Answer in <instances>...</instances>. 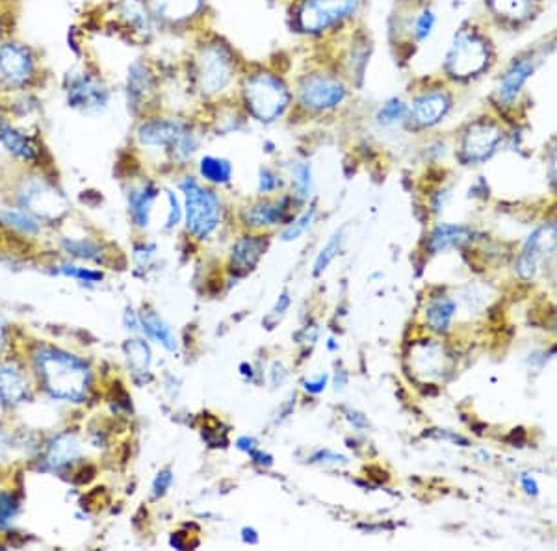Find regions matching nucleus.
<instances>
[{"label":"nucleus","mask_w":557,"mask_h":551,"mask_svg":"<svg viewBox=\"0 0 557 551\" xmlns=\"http://www.w3.org/2000/svg\"><path fill=\"white\" fill-rule=\"evenodd\" d=\"M67 103L82 114H101L110 103V91L101 78L90 73H78L69 78Z\"/></svg>","instance_id":"ddd939ff"},{"label":"nucleus","mask_w":557,"mask_h":551,"mask_svg":"<svg viewBox=\"0 0 557 551\" xmlns=\"http://www.w3.org/2000/svg\"><path fill=\"white\" fill-rule=\"evenodd\" d=\"M455 308H457L455 301H452L450 297L431 299L426 307V320H428L429 327L437 333L448 331L452 318H454Z\"/></svg>","instance_id":"a878e982"},{"label":"nucleus","mask_w":557,"mask_h":551,"mask_svg":"<svg viewBox=\"0 0 557 551\" xmlns=\"http://www.w3.org/2000/svg\"><path fill=\"white\" fill-rule=\"evenodd\" d=\"M520 481H522V487H524V490H526L528 494H532V496H537V494H539L537 481H535L533 477H530V475H522V479H520Z\"/></svg>","instance_id":"603ef678"},{"label":"nucleus","mask_w":557,"mask_h":551,"mask_svg":"<svg viewBox=\"0 0 557 551\" xmlns=\"http://www.w3.org/2000/svg\"><path fill=\"white\" fill-rule=\"evenodd\" d=\"M498 65V49L491 32L478 23H463L455 30L444 54L442 73L454 84H472Z\"/></svg>","instance_id":"f03ea898"},{"label":"nucleus","mask_w":557,"mask_h":551,"mask_svg":"<svg viewBox=\"0 0 557 551\" xmlns=\"http://www.w3.org/2000/svg\"><path fill=\"white\" fill-rule=\"evenodd\" d=\"M249 455H251V459L257 462V464H260V466H272L273 464L272 455H268V453L260 451L259 448L253 449Z\"/></svg>","instance_id":"8fccbe9b"},{"label":"nucleus","mask_w":557,"mask_h":551,"mask_svg":"<svg viewBox=\"0 0 557 551\" xmlns=\"http://www.w3.org/2000/svg\"><path fill=\"white\" fill-rule=\"evenodd\" d=\"M54 271H56L58 275L71 277V279H77V281L80 282H88V284L103 281V273H101V271H93L90 270V268H78V266H71V264L58 266Z\"/></svg>","instance_id":"e433bc0d"},{"label":"nucleus","mask_w":557,"mask_h":551,"mask_svg":"<svg viewBox=\"0 0 557 551\" xmlns=\"http://www.w3.org/2000/svg\"><path fill=\"white\" fill-rule=\"evenodd\" d=\"M491 23L509 34H522L535 25L543 6L535 0H483Z\"/></svg>","instance_id":"9b49d317"},{"label":"nucleus","mask_w":557,"mask_h":551,"mask_svg":"<svg viewBox=\"0 0 557 551\" xmlns=\"http://www.w3.org/2000/svg\"><path fill=\"white\" fill-rule=\"evenodd\" d=\"M17 514H19V501L15 500L12 492L0 490V531L12 526Z\"/></svg>","instance_id":"c9c22d12"},{"label":"nucleus","mask_w":557,"mask_h":551,"mask_svg":"<svg viewBox=\"0 0 557 551\" xmlns=\"http://www.w3.org/2000/svg\"><path fill=\"white\" fill-rule=\"evenodd\" d=\"M288 307H290V295H288V292H285V294H281V297L277 299V303H275V307L272 308V312L266 316L264 325H266L268 329H273V327L277 325V321L285 316Z\"/></svg>","instance_id":"58836bf2"},{"label":"nucleus","mask_w":557,"mask_h":551,"mask_svg":"<svg viewBox=\"0 0 557 551\" xmlns=\"http://www.w3.org/2000/svg\"><path fill=\"white\" fill-rule=\"evenodd\" d=\"M171 483H173V474L169 470L160 472V474L156 475L155 483H153V496L155 498H162L168 492Z\"/></svg>","instance_id":"c03bdc74"},{"label":"nucleus","mask_w":557,"mask_h":551,"mask_svg":"<svg viewBox=\"0 0 557 551\" xmlns=\"http://www.w3.org/2000/svg\"><path fill=\"white\" fill-rule=\"evenodd\" d=\"M348 420H350L351 425L355 427V429H366L368 427V422H366V418H364L363 414H359V412L355 411H348Z\"/></svg>","instance_id":"3c124183"},{"label":"nucleus","mask_w":557,"mask_h":551,"mask_svg":"<svg viewBox=\"0 0 557 551\" xmlns=\"http://www.w3.org/2000/svg\"><path fill=\"white\" fill-rule=\"evenodd\" d=\"M288 212V201H277V203H260L251 206L244 212V219L251 227H264V225H275L283 221Z\"/></svg>","instance_id":"b1692460"},{"label":"nucleus","mask_w":557,"mask_h":551,"mask_svg":"<svg viewBox=\"0 0 557 551\" xmlns=\"http://www.w3.org/2000/svg\"><path fill=\"white\" fill-rule=\"evenodd\" d=\"M316 218V208L312 206L309 208L303 216H299L285 232H283V240L285 242H292V240H298L299 236L303 234V232L307 231L309 227L312 225V221Z\"/></svg>","instance_id":"4c0bfd02"},{"label":"nucleus","mask_w":557,"mask_h":551,"mask_svg":"<svg viewBox=\"0 0 557 551\" xmlns=\"http://www.w3.org/2000/svg\"><path fill=\"white\" fill-rule=\"evenodd\" d=\"M557 34L515 52L496 73L491 90L494 112L504 119H517L528 101V91L537 73L556 52Z\"/></svg>","instance_id":"f257e3e1"},{"label":"nucleus","mask_w":557,"mask_h":551,"mask_svg":"<svg viewBox=\"0 0 557 551\" xmlns=\"http://www.w3.org/2000/svg\"><path fill=\"white\" fill-rule=\"evenodd\" d=\"M311 462H318V464H348V459L344 455H338L335 451L322 449V451L312 455Z\"/></svg>","instance_id":"37998d69"},{"label":"nucleus","mask_w":557,"mask_h":551,"mask_svg":"<svg viewBox=\"0 0 557 551\" xmlns=\"http://www.w3.org/2000/svg\"><path fill=\"white\" fill-rule=\"evenodd\" d=\"M537 266H539V264L533 262L532 258L520 255L517 264H515V270L519 273V277L522 281H532L533 277H535V273H537Z\"/></svg>","instance_id":"ea45409f"},{"label":"nucleus","mask_w":557,"mask_h":551,"mask_svg":"<svg viewBox=\"0 0 557 551\" xmlns=\"http://www.w3.org/2000/svg\"><path fill=\"white\" fill-rule=\"evenodd\" d=\"M0 145L12 153L13 156L25 160V162H36L39 158L36 143L26 136L23 130L13 127L12 123L0 119Z\"/></svg>","instance_id":"6ab92c4d"},{"label":"nucleus","mask_w":557,"mask_h":551,"mask_svg":"<svg viewBox=\"0 0 557 551\" xmlns=\"http://www.w3.org/2000/svg\"><path fill=\"white\" fill-rule=\"evenodd\" d=\"M125 325H127V329H130V331H138L140 325H142V320H138L134 310H127L125 312Z\"/></svg>","instance_id":"864d4df0"},{"label":"nucleus","mask_w":557,"mask_h":551,"mask_svg":"<svg viewBox=\"0 0 557 551\" xmlns=\"http://www.w3.org/2000/svg\"><path fill=\"white\" fill-rule=\"evenodd\" d=\"M281 184L279 177L270 171V169H260L259 190L260 192L270 193L277 190V186Z\"/></svg>","instance_id":"a19ab883"},{"label":"nucleus","mask_w":557,"mask_h":551,"mask_svg":"<svg viewBox=\"0 0 557 551\" xmlns=\"http://www.w3.org/2000/svg\"><path fill=\"white\" fill-rule=\"evenodd\" d=\"M199 171L203 175V179L212 182V184H227L233 177V166L229 160L218 158V156H205L201 158Z\"/></svg>","instance_id":"c756f323"},{"label":"nucleus","mask_w":557,"mask_h":551,"mask_svg":"<svg viewBox=\"0 0 557 551\" xmlns=\"http://www.w3.org/2000/svg\"><path fill=\"white\" fill-rule=\"evenodd\" d=\"M125 355L134 375H145L151 368V347L145 340H129L125 344Z\"/></svg>","instance_id":"7c9ffc66"},{"label":"nucleus","mask_w":557,"mask_h":551,"mask_svg":"<svg viewBox=\"0 0 557 551\" xmlns=\"http://www.w3.org/2000/svg\"><path fill=\"white\" fill-rule=\"evenodd\" d=\"M346 99V86L331 75H311L299 86V103L312 112H327Z\"/></svg>","instance_id":"4468645a"},{"label":"nucleus","mask_w":557,"mask_h":551,"mask_svg":"<svg viewBox=\"0 0 557 551\" xmlns=\"http://www.w3.org/2000/svg\"><path fill=\"white\" fill-rule=\"evenodd\" d=\"M30 398V379L17 360L0 362V403L4 407H19Z\"/></svg>","instance_id":"dca6fc26"},{"label":"nucleus","mask_w":557,"mask_h":551,"mask_svg":"<svg viewBox=\"0 0 557 551\" xmlns=\"http://www.w3.org/2000/svg\"><path fill=\"white\" fill-rule=\"evenodd\" d=\"M168 203H169V216H168V229L175 227L179 221H181V206H179V199L177 195L173 192H168Z\"/></svg>","instance_id":"a18cd8bd"},{"label":"nucleus","mask_w":557,"mask_h":551,"mask_svg":"<svg viewBox=\"0 0 557 551\" xmlns=\"http://www.w3.org/2000/svg\"><path fill=\"white\" fill-rule=\"evenodd\" d=\"M205 0H149V8L158 19L168 23H184L203 10Z\"/></svg>","instance_id":"a211bd4d"},{"label":"nucleus","mask_w":557,"mask_h":551,"mask_svg":"<svg viewBox=\"0 0 557 551\" xmlns=\"http://www.w3.org/2000/svg\"><path fill=\"white\" fill-rule=\"evenodd\" d=\"M546 175L550 184L557 188V140L552 143V147L548 149V156H546Z\"/></svg>","instance_id":"79ce46f5"},{"label":"nucleus","mask_w":557,"mask_h":551,"mask_svg":"<svg viewBox=\"0 0 557 551\" xmlns=\"http://www.w3.org/2000/svg\"><path fill=\"white\" fill-rule=\"evenodd\" d=\"M327 375H320L318 379H314V381H307L305 383V390L307 392H311V394H320V392H324L325 386H327Z\"/></svg>","instance_id":"de8ad7c7"},{"label":"nucleus","mask_w":557,"mask_h":551,"mask_svg":"<svg viewBox=\"0 0 557 551\" xmlns=\"http://www.w3.org/2000/svg\"><path fill=\"white\" fill-rule=\"evenodd\" d=\"M8 334H10V329H8V321L2 316L0 312V357L4 353V349L8 346Z\"/></svg>","instance_id":"09e8293b"},{"label":"nucleus","mask_w":557,"mask_h":551,"mask_svg":"<svg viewBox=\"0 0 557 551\" xmlns=\"http://www.w3.org/2000/svg\"><path fill=\"white\" fill-rule=\"evenodd\" d=\"M156 190L153 184H145L140 190H134L129 195L130 214L132 219L136 221L138 227H147L149 219H151V210H153V203H155Z\"/></svg>","instance_id":"393cba45"},{"label":"nucleus","mask_w":557,"mask_h":551,"mask_svg":"<svg viewBox=\"0 0 557 551\" xmlns=\"http://www.w3.org/2000/svg\"><path fill=\"white\" fill-rule=\"evenodd\" d=\"M242 540H244L246 544H257V542H259V535H257L255 529L244 527V531H242Z\"/></svg>","instance_id":"6e6d98bb"},{"label":"nucleus","mask_w":557,"mask_h":551,"mask_svg":"<svg viewBox=\"0 0 557 551\" xmlns=\"http://www.w3.org/2000/svg\"><path fill=\"white\" fill-rule=\"evenodd\" d=\"M19 206L34 218L56 221L67 212L64 195L43 180H30L19 192Z\"/></svg>","instance_id":"f8f14e48"},{"label":"nucleus","mask_w":557,"mask_h":551,"mask_svg":"<svg viewBox=\"0 0 557 551\" xmlns=\"http://www.w3.org/2000/svg\"><path fill=\"white\" fill-rule=\"evenodd\" d=\"M407 104L405 125L411 130H429L439 127L454 112L455 97L448 88L433 86L418 91Z\"/></svg>","instance_id":"0eeeda50"},{"label":"nucleus","mask_w":557,"mask_h":551,"mask_svg":"<svg viewBox=\"0 0 557 551\" xmlns=\"http://www.w3.org/2000/svg\"><path fill=\"white\" fill-rule=\"evenodd\" d=\"M539 6H543L545 8L546 4H550V2H554V0H535Z\"/></svg>","instance_id":"4d7b16f0"},{"label":"nucleus","mask_w":557,"mask_h":551,"mask_svg":"<svg viewBox=\"0 0 557 551\" xmlns=\"http://www.w3.org/2000/svg\"><path fill=\"white\" fill-rule=\"evenodd\" d=\"M34 56L21 43L0 45V77L10 86H25L34 77Z\"/></svg>","instance_id":"2eb2a0df"},{"label":"nucleus","mask_w":557,"mask_h":551,"mask_svg":"<svg viewBox=\"0 0 557 551\" xmlns=\"http://www.w3.org/2000/svg\"><path fill=\"white\" fill-rule=\"evenodd\" d=\"M80 457H82L80 438L75 433H60L47 442L41 461L45 470L56 472V470H64Z\"/></svg>","instance_id":"f3484780"},{"label":"nucleus","mask_w":557,"mask_h":551,"mask_svg":"<svg viewBox=\"0 0 557 551\" xmlns=\"http://www.w3.org/2000/svg\"><path fill=\"white\" fill-rule=\"evenodd\" d=\"M197 84L203 93L216 95L225 90L234 77V60L223 45H205L197 56Z\"/></svg>","instance_id":"1a4fd4ad"},{"label":"nucleus","mask_w":557,"mask_h":551,"mask_svg":"<svg viewBox=\"0 0 557 551\" xmlns=\"http://www.w3.org/2000/svg\"><path fill=\"white\" fill-rule=\"evenodd\" d=\"M474 232L465 225H439L429 234L428 249L431 255L467 244Z\"/></svg>","instance_id":"4be33fe9"},{"label":"nucleus","mask_w":557,"mask_h":551,"mask_svg":"<svg viewBox=\"0 0 557 551\" xmlns=\"http://www.w3.org/2000/svg\"><path fill=\"white\" fill-rule=\"evenodd\" d=\"M138 140L145 147H164L171 149L181 160L190 158L197 149L194 134L181 121L155 119L147 121L138 129Z\"/></svg>","instance_id":"6e6552de"},{"label":"nucleus","mask_w":557,"mask_h":551,"mask_svg":"<svg viewBox=\"0 0 557 551\" xmlns=\"http://www.w3.org/2000/svg\"><path fill=\"white\" fill-rule=\"evenodd\" d=\"M439 26V13L435 12L433 6L429 4H422L418 10H416L409 21H407V34H409V39L415 43V45H422L431 39V36L435 34Z\"/></svg>","instance_id":"5701e85b"},{"label":"nucleus","mask_w":557,"mask_h":551,"mask_svg":"<svg viewBox=\"0 0 557 551\" xmlns=\"http://www.w3.org/2000/svg\"><path fill=\"white\" fill-rule=\"evenodd\" d=\"M140 320H142L143 331H147V334L151 338H155L158 344H162L168 351L177 349L175 334L171 331L168 323L156 314L155 310H147Z\"/></svg>","instance_id":"cd10ccee"},{"label":"nucleus","mask_w":557,"mask_h":551,"mask_svg":"<svg viewBox=\"0 0 557 551\" xmlns=\"http://www.w3.org/2000/svg\"><path fill=\"white\" fill-rule=\"evenodd\" d=\"M39 385L51 396L67 403H82L91 386L90 368L84 360L56 347H39L32 357Z\"/></svg>","instance_id":"7ed1b4c3"},{"label":"nucleus","mask_w":557,"mask_h":551,"mask_svg":"<svg viewBox=\"0 0 557 551\" xmlns=\"http://www.w3.org/2000/svg\"><path fill=\"white\" fill-rule=\"evenodd\" d=\"M509 138L506 119L494 114L468 121L457 141V158L465 166H483L498 153Z\"/></svg>","instance_id":"20e7f679"},{"label":"nucleus","mask_w":557,"mask_h":551,"mask_svg":"<svg viewBox=\"0 0 557 551\" xmlns=\"http://www.w3.org/2000/svg\"><path fill=\"white\" fill-rule=\"evenodd\" d=\"M268 247V240L262 236H246L233 249V273L246 275L257 266L260 257Z\"/></svg>","instance_id":"aec40b11"},{"label":"nucleus","mask_w":557,"mask_h":551,"mask_svg":"<svg viewBox=\"0 0 557 551\" xmlns=\"http://www.w3.org/2000/svg\"><path fill=\"white\" fill-rule=\"evenodd\" d=\"M361 0H305L298 12L299 30L320 34L357 12Z\"/></svg>","instance_id":"9d476101"},{"label":"nucleus","mask_w":557,"mask_h":551,"mask_svg":"<svg viewBox=\"0 0 557 551\" xmlns=\"http://www.w3.org/2000/svg\"><path fill=\"white\" fill-rule=\"evenodd\" d=\"M292 177H294V188L299 201L309 199L312 192V169L307 162H299L292 169Z\"/></svg>","instance_id":"72a5a7b5"},{"label":"nucleus","mask_w":557,"mask_h":551,"mask_svg":"<svg viewBox=\"0 0 557 551\" xmlns=\"http://www.w3.org/2000/svg\"><path fill=\"white\" fill-rule=\"evenodd\" d=\"M62 247L71 255V257L82 258V260H101L103 258V249L101 245L91 242L88 238H64Z\"/></svg>","instance_id":"2f4dec72"},{"label":"nucleus","mask_w":557,"mask_h":551,"mask_svg":"<svg viewBox=\"0 0 557 551\" xmlns=\"http://www.w3.org/2000/svg\"><path fill=\"white\" fill-rule=\"evenodd\" d=\"M10 451H12V440L4 429H0V464L8 459Z\"/></svg>","instance_id":"49530a36"},{"label":"nucleus","mask_w":557,"mask_h":551,"mask_svg":"<svg viewBox=\"0 0 557 551\" xmlns=\"http://www.w3.org/2000/svg\"><path fill=\"white\" fill-rule=\"evenodd\" d=\"M340 245H342V231L335 232L331 236V240L325 244L324 249L320 251V255L314 262V275H322L329 268V264L335 260L340 251Z\"/></svg>","instance_id":"f704fd0d"},{"label":"nucleus","mask_w":557,"mask_h":551,"mask_svg":"<svg viewBox=\"0 0 557 551\" xmlns=\"http://www.w3.org/2000/svg\"><path fill=\"white\" fill-rule=\"evenodd\" d=\"M557 251V223H545L537 227L526 240L520 255L532 258L533 262H541L543 258L554 255Z\"/></svg>","instance_id":"412c9836"},{"label":"nucleus","mask_w":557,"mask_h":551,"mask_svg":"<svg viewBox=\"0 0 557 551\" xmlns=\"http://www.w3.org/2000/svg\"><path fill=\"white\" fill-rule=\"evenodd\" d=\"M236 446H238V449L246 451V453H251L253 449L257 448V440H255V438H249V436H242V438H238Z\"/></svg>","instance_id":"5fc2aeb1"},{"label":"nucleus","mask_w":557,"mask_h":551,"mask_svg":"<svg viewBox=\"0 0 557 551\" xmlns=\"http://www.w3.org/2000/svg\"><path fill=\"white\" fill-rule=\"evenodd\" d=\"M151 88V77L140 64L132 65L129 75V95L134 103L142 101L145 93Z\"/></svg>","instance_id":"473e14b6"},{"label":"nucleus","mask_w":557,"mask_h":551,"mask_svg":"<svg viewBox=\"0 0 557 551\" xmlns=\"http://www.w3.org/2000/svg\"><path fill=\"white\" fill-rule=\"evenodd\" d=\"M0 221L15 232H21L26 236H36L41 227H39V219L34 218L30 212H26L25 208H6L0 212Z\"/></svg>","instance_id":"c85d7f7f"},{"label":"nucleus","mask_w":557,"mask_h":551,"mask_svg":"<svg viewBox=\"0 0 557 551\" xmlns=\"http://www.w3.org/2000/svg\"><path fill=\"white\" fill-rule=\"evenodd\" d=\"M186 199V225L195 238L205 240L220 223V201L214 193L188 177L181 184Z\"/></svg>","instance_id":"423d86ee"},{"label":"nucleus","mask_w":557,"mask_h":551,"mask_svg":"<svg viewBox=\"0 0 557 551\" xmlns=\"http://www.w3.org/2000/svg\"><path fill=\"white\" fill-rule=\"evenodd\" d=\"M244 101L249 114L259 119L260 123H272L285 114L290 93L281 78L270 73L251 75L244 84Z\"/></svg>","instance_id":"39448f33"},{"label":"nucleus","mask_w":557,"mask_h":551,"mask_svg":"<svg viewBox=\"0 0 557 551\" xmlns=\"http://www.w3.org/2000/svg\"><path fill=\"white\" fill-rule=\"evenodd\" d=\"M407 108H409V104L400 95L389 97L377 110V125L383 127V129H392V127H398V125H405V121H407Z\"/></svg>","instance_id":"bb28decb"}]
</instances>
